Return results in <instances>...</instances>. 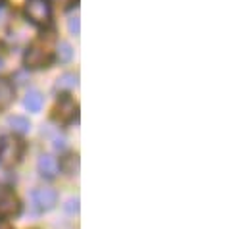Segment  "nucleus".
I'll use <instances>...</instances> for the list:
<instances>
[{
	"mask_svg": "<svg viewBox=\"0 0 248 229\" xmlns=\"http://www.w3.org/2000/svg\"><path fill=\"white\" fill-rule=\"evenodd\" d=\"M23 154V143L14 137H4L0 143V162L4 166H14Z\"/></svg>",
	"mask_w": 248,
	"mask_h": 229,
	"instance_id": "1",
	"label": "nucleus"
},
{
	"mask_svg": "<svg viewBox=\"0 0 248 229\" xmlns=\"http://www.w3.org/2000/svg\"><path fill=\"white\" fill-rule=\"evenodd\" d=\"M50 2L48 0H27L25 2V16L37 23V25H46L50 21Z\"/></svg>",
	"mask_w": 248,
	"mask_h": 229,
	"instance_id": "2",
	"label": "nucleus"
},
{
	"mask_svg": "<svg viewBox=\"0 0 248 229\" xmlns=\"http://www.w3.org/2000/svg\"><path fill=\"white\" fill-rule=\"evenodd\" d=\"M23 62H25V65L31 67V69H41V67H48V65H50L52 56H50L48 50H43V49H39V47H31V49L25 52Z\"/></svg>",
	"mask_w": 248,
	"mask_h": 229,
	"instance_id": "3",
	"label": "nucleus"
},
{
	"mask_svg": "<svg viewBox=\"0 0 248 229\" xmlns=\"http://www.w3.org/2000/svg\"><path fill=\"white\" fill-rule=\"evenodd\" d=\"M33 202L37 204L39 210L48 212V210H52V208L56 206V202H58V195H56L54 189L39 187V189L33 191Z\"/></svg>",
	"mask_w": 248,
	"mask_h": 229,
	"instance_id": "4",
	"label": "nucleus"
},
{
	"mask_svg": "<svg viewBox=\"0 0 248 229\" xmlns=\"http://www.w3.org/2000/svg\"><path fill=\"white\" fill-rule=\"evenodd\" d=\"M19 212V200L10 189H0V216H14Z\"/></svg>",
	"mask_w": 248,
	"mask_h": 229,
	"instance_id": "5",
	"label": "nucleus"
},
{
	"mask_svg": "<svg viewBox=\"0 0 248 229\" xmlns=\"http://www.w3.org/2000/svg\"><path fill=\"white\" fill-rule=\"evenodd\" d=\"M37 168H39L41 175L46 177V179H54L60 173V164L52 154H41L39 162H37Z\"/></svg>",
	"mask_w": 248,
	"mask_h": 229,
	"instance_id": "6",
	"label": "nucleus"
},
{
	"mask_svg": "<svg viewBox=\"0 0 248 229\" xmlns=\"http://www.w3.org/2000/svg\"><path fill=\"white\" fill-rule=\"evenodd\" d=\"M75 110H77V106L69 98V95H62L58 104H56V117L63 123H67V121H71L75 117Z\"/></svg>",
	"mask_w": 248,
	"mask_h": 229,
	"instance_id": "7",
	"label": "nucleus"
},
{
	"mask_svg": "<svg viewBox=\"0 0 248 229\" xmlns=\"http://www.w3.org/2000/svg\"><path fill=\"white\" fill-rule=\"evenodd\" d=\"M8 127H10L14 133H17V135H25V133H29L31 123H29V119L23 117V115H10V117H8Z\"/></svg>",
	"mask_w": 248,
	"mask_h": 229,
	"instance_id": "8",
	"label": "nucleus"
},
{
	"mask_svg": "<svg viewBox=\"0 0 248 229\" xmlns=\"http://www.w3.org/2000/svg\"><path fill=\"white\" fill-rule=\"evenodd\" d=\"M23 106L29 110V112H41L43 108V95L39 91H27L25 98H23Z\"/></svg>",
	"mask_w": 248,
	"mask_h": 229,
	"instance_id": "9",
	"label": "nucleus"
},
{
	"mask_svg": "<svg viewBox=\"0 0 248 229\" xmlns=\"http://www.w3.org/2000/svg\"><path fill=\"white\" fill-rule=\"evenodd\" d=\"M14 100V87L8 79H0V110L8 108Z\"/></svg>",
	"mask_w": 248,
	"mask_h": 229,
	"instance_id": "10",
	"label": "nucleus"
},
{
	"mask_svg": "<svg viewBox=\"0 0 248 229\" xmlns=\"http://www.w3.org/2000/svg\"><path fill=\"white\" fill-rule=\"evenodd\" d=\"M56 56H58V60H60L62 64L69 62V60L73 58V49H71V45L65 43V41L58 43V47H56Z\"/></svg>",
	"mask_w": 248,
	"mask_h": 229,
	"instance_id": "11",
	"label": "nucleus"
},
{
	"mask_svg": "<svg viewBox=\"0 0 248 229\" xmlns=\"http://www.w3.org/2000/svg\"><path fill=\"white\" fill-rule=\"evenodd\" d=\"M73 87H77V75L63 73L62 77L58 79V89H73Z\"/></svg>",
	"mask_w": 248,
	"mask_h": 229,
	"instance_id": "12",
	"label": "nucleus"
},
{
	"mask_svg": "<svg viewBox=\"0 0 248 229\" xmlns=\"http://www.w3.org/2000/svg\"><path fill=\"white\" fill-rule=\"evenodd\" d=\"M67 29H69V33H71V35H79L81 25H79V17H77V16L69 17V21H67Z\"/></svg>",
	"mask_w": 248,
	"mask_h": 229,
	"instance_id": "13",
	"label": "nucleus"
},
{
	"mask_svg": "<svg viewBox=\"0 0 248 229\" xmlns=\"http://www.w3.org/2000/svg\"><path fill=\"white\" fill-rule=\"evenodd\" d=\"M67 204H69V206H67V210H69V212H77V210H79V206H77V204H79V200H77V198H71Z\"/></svg>",
	"mask_w": 248,
	"mask_h": 229,
	"instance_id": "14",
	"label": "nucleus"
},
{
	"mask_svg": "<svg viewBox=\"0 0 248 229\" xmlns=\"http://www.w3.org/2000/svg\"><path fill=\"white\" fill-rule=\"evenodd\" d=\"M58 8H67V6H71L73 4V0H52Z\"/></svg>",
	"mask_w": 248,
	"mask_h": 229,
	"instance_id": "15",
	"label": "nucleus"
},
{
	"mask_svg": "<svg viewBox=\"0 0 248 229\" xmlns=\"http://www.w3.org/2000/svg\"><path fill=\"white\" fill-rule=\"evenodd\" d=\"M0 229H10V226H8L4 220H0Z\"/></svg>",
	"mask_w": 248,
	"mask_h": 229,
	"instance_id": "16",
	"label": "nucleus"
},
{
	"mask_svg": "<svg viewBox=\"0 0 248 229\" xmlns=\"http://www.w3.org/2000/svg\"><path fill=\"white\" fill-rule=\"evenodd\" d=\"M0 69H2V60H0Z\"/></svg>",
	"mask_w": 248,
	"mask_h": 229,
	"instance_id": "17",
	"label": "nucleus"
},
{
	"mask_svg": "<svg viewBox=\"0 0 248 229\" xmlns=\"http://www.w3.org/2000/svg\"><path fill=\"white\" fill-rule=\"evenodd\" d=\"M2 2H4V0H0V4H2Z\"/></svg>",
	"mask_w": 248,
	"mask_h": 229,
	"instance_id": "18",
	"label": "nucleus"
}]
</instances>
